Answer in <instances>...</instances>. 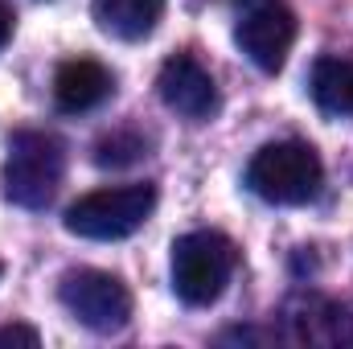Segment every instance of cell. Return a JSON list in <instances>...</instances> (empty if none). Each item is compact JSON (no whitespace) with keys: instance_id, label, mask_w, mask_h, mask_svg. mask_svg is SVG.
Segmentation results:
<instances>
[{"instance_id":"1","label":"cell","mask_w":353,"mask_h":349,"mask_svg":"<svg viewBox=\"0 0 353 349\" xmlns=\"http://www.w3.org/2000/svg\"><path fill=\"white\" fill-rule=\"evenodd\" d=\"M157 210V185L148 181H136V185H107V189H94L83 193L70 210H66V230L79 235V239H94V243H115V239H128L136 235L148 214Z\"/></svg>"},{"instance_id":"2","label":"cell","mask_w":353,"mask_h":349,"mask_svg":"<svg viewBox=\"0 0 353 349\" xmlns=\"http://www.w3.org/2000/svg\"><path fill=\"white\" fill-rule=\"evenodd\" d=\"M321 181H325V165H321L316 148L304 144V140L263 144L251 157V165H247L251 193H259L263 201H275V206H304V201H312Z\"/></svg>"},{"instance_id":"3","label":"cell","mask_w":353,"mask_h":349,"mask_svg":"<svg viewBox=\"0 0 353 349\" xmlns=\"http://www.w3.org/2000/svg\"><path fill=\"white\" fill-rule=\"evenodd\" d=\"M66 173L62 140L50 132H17L4 157V197L21 210H41L54 201Z\"/></svg>"},{"instance_id":"4","label":"cell","mask_w":353,"mask_h":349,"mask_svg":"<svg viewBox=\"0 0 353 349\" xmlns=\"http://www.w3.org/2000/svg\"><path fill=\"white\" fill-rule=\"evenodd\" d=\"M234 271V243L218 230H189L173 243V292L189 308L214 304Z\"/></svg>"},{"instance_id":"5","label":"cell","mask_w":353,"mask_h":349,"mask_svg":"<svg viewBox=\"0 0 353 349\" xmlns=\"http://www.w3.org/2000/svg\"><path fill=\"white\" fill-rule=\"evenodd\" d=\"M58 300L66 312L94 333H119L132 321V292L119 275L99 267H74L58 283Z\"/></svg>"},{"instance_id":"6","label":"cell","mask_w":353,"mask_h":349,"mask_svg":"<svg viewBox=\"0 0 353 349\" xmlns=\"http://www.w3.org/2000/svg\"><path fill=\"white\" fill-rule=\"evenodd\" d=\"M234 41L263 74H279L292 54V41H296V12L283 0L247 4V8H239Z\"/></svg>"},{"instance_id":"7","label":"cell","mask_w":353,"mask_h":349,"mask_svg":"<svg viewBox=\"0 0 353 349\" xmlns=\"http://www.w3.org/2000/svg\"><path fill=\"white\" fill-rule=\"evenodd\" d=\"M157 90H161L165 107L176 111V115H185V119H210L218 111V83H214V74L197 58H189V54H176V58H169L161 66Z\"/></svg>"},{"instance_id":"8","label":"cell","mask_w":353,"mask_h":349,"mask_svg":"<svg viewBox=\"0 0 353 349\" xmlns=\"http://www.w3.org/2000/svg\"><path fill=\"white\" fill-rule=\"evenodd\" d=\"M115 90V79L103 62L94 58H70L58 66L54 74V103L66 111V115H79V111H90L99 107L107 94Z\"/></svg>"},{"instance_id":"9","label":"cell","mask_w":353,"mask_h":349,"mask_svg":"<svg viewBox=\"0 0 353 349\" xmlns=\"http://www.w3.org/2000/svg\"><path fill=\"white\" fill-rule=\"evenodd\" d=\"M292 321V337L296 341H308V346H341V341H353V321L345 308L329 304V300H316V296H304L300 300V312L292 308L288 312Z\"/></svg>"},{"instance_id":"10","label":"cell","mask_w":353,"mask_h":349,"mask_svg":"<svg viewBox=\"0 0 353 349\" xmlns=\"http://www.w3.org/2000/svg\"><path fill=\"white\" fill-rule=\"evenodd\" d=\"M165 12V0H94V21L119 41H144Z\"/></svg>"},{"instance_id":"11","label":"cell","mask_w":353,"mask_h":349,"mask_svg":"<svg viewBox=\"0 0 353 349\" xmlns=\"http://www.w3.org/2000/svg\"><path fill=\"white\" fill-rule=\"evenodd\" d=\"M312 99L329 115H353V62L321 58L312 66Z\"/></svg>"},{"instance_id":"12","label":"cell","mask_w":353,"mask_h":349,"mask_svg":"<svg viewBox=\"0 0 353 349\" xmlns=\"http://www.w3.org/2000/svg\"><path fill=\"white\" fill-rule=\"evenodd\" d=\"M144 148H148V140H144L140 132L119 128V132H107V136L94 144V165H103V169H123V165L140 161Z\"/></svg>"},{"instance_id":"13","label":"cell","mask_w":353,"mask_h":349,"mask_svg":"<svg viewBox=\"0 0 353 349\" xmlns=\"http://www.w3.org/2000/svg\"><path fill=\"white\" fill-rule=\"evenodd\" d=\"M37 349L41 346V337H37V329H29V325H8V329H0V349Z\"/></svg>"},{"instance_id":"14","label":"cell","mask_w":353,"mask_h":349,"mask_svg":"<svg viewBox=\"0 0 353 349\" xmlns=\"http://www.w3.org/2000/svg\"><path fill=\"white\" fill-rule=\"evenodd\" d=\"M12 25H17V12H12V4H8V0H0V50L8 46V37H12Z\"/></svg>"}]
</instances>
